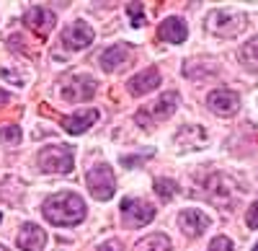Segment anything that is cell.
Segmentation results:
<instances>
[{"label":"cell","mask_w":258,"mask_h":251,"mask_svg":"<svg viewBox=\"0 0 258 251\" xmlns=\"http://www.w3.org/2000/svg\"><path fill=\"white\" fill-rule=\"evenodd\" d=\"M41 213H44V218L52 225L70 228V225H78L85 218V202L75 192H57V194L44 199Z\"/></svg>","instance_id":"6da1fadb"},{"label":"cell","mask_w":258,"mask_h":251,"mask_svg":"<svg viewBox=\"0 0 258 251\" xmlns=\"http://www.w3.org/2000/svg\"><path fill=\"white\" fill-rule=\"evenodd\" d=\"M0 220H3V215H0Z\"/></svg>","instance_id":"f546056e"},{"label":"cell","mask_w":258,"mask_h":251,"mask_svg":"<svg viewBox=\"0 0 258 251\" xmlns=\"http://www.w3.org/2000/svg\"><path fill=\"white\" fill-rule=\"evenodd\" d=\"M240 62L248 70H258V36L248 39L240 49Z\"/></svg>","instance_id":"ffe728a7"},{"label":"cell","mask_w":258,"mask_h":251,"mask_svg":"<svg viewBox=\"0 0 258 251\" xmlns=\"http://www.w3.org/2000/svg\"><path fill=\"white\" fill-rule=\"evenodd\" d=\"M98 251H124V246L116 241V238H111V241H106V243H101L98 246Z\"/></svg>","instance_id":"484cf974"},{"label":"cell","mask_w":258,"mask_h":251,"mask_svg":"<svg viewBox=\"0 0 258 251\" xmlns=\"http://www.w3.org/2000/svg\"><path fill=\"white\" fill-rule=\"evenodd\" d=\"M135 251H170V241L163 233H153V236H145L135 246Z\"/></svg>","instance_id":"d6986e66"},{"label":"cell","mask_w":258,"mask_h":251,"mask_svg":"<svg viewBox=\"0 0 258 251\" xmlns=\"http://www.w3.org/2000/svg\"><path fill=\"white\" fill-rule=\"evenodd\" d=\"M47 243V233L41 231L36 223H24L21 225V231L16 236V246L21 251H41Z\"/></svg>","instance_id":"30bf717a"},{"label":"cell","mask_w":258,"mask_h":251,"mask_svg":"<svg viewBox=\"0 0 258 251\" xmlns=\"http://www.w3.org/2000/svg\"><path fill=\"white\" fill-rule=\"evenodd\" d=\"M204 140H207V132H204V127H183V130L176 135V142L181 145L183 150L197 148V145H202Z\"/></svg>","instance_id":"ac0fdd59"},{"label":"cell","mask_w":258,"mask_h":251,"mask_svg":"<svg viewBox=\"0 0 258 251\" xmlns=\"http://www.w3.org/2000/svg\"><path fill=\"white\" fill-rule=\"evenodd\" d=\"M207 251H232V241H230L227 236H217V238L209 243Z\"/></svg>","instance_id":"cb8c5ba5"},{"label":"cell","mask_w":258,"mask_h":251,"mask_svg":"<svg viewBox=\"0 0 258 251\" xmlns=\"http://www.w3.org/2000/svg\"><path fill=\"white\" fill-rule=\"evenodd\" d=\"M93 29L85 24V21H75V24H70L68 29L62 31L59 41H62V47L64 49H70V52H80L85 47H91V41H93Z\"/></svg>","instance_id":"52a82bcc"},{"label":"cell","mask_w":258,"mask_h":251,"mask_svg":"<svg viewBox=\"0 0 258 251\" xmlns=\"http://www.w3.org/2000/svg\"><path fill=\"white\" fill-rule=\"evenodd\" d=\"M207 107L217 117H232V114H238V109H240V96L235 91H227V88H217V91L209 93Z\"/></svg>","instance_id":"9c48e42d"},{"label":"cell","mask_w":258,"mask_h":251,"mask_svg":"<svg viewBox=\"0 0 258 251\" xmlns=\"http://www.w3.org/2000/svg\"><path fill=\"white\" fill-rule=\"evenodd\" d=\"M178 101H181V96H178L176 91H168V93H163V96L153 104V107L140 109V112L135 114V122L142 124L145 130H150L155 122H165V119L173 117V112L178 109Z\"/></svg>","instance_id":"7a4b0ae2"},{"label":"cell","mask_w":258,"mask_h":251,"mask_svg":"<svg viewBox=\"0 0 258 251\" xmlns=\"http://www.w3.org/2000/svg\"><path fill=\"white\" fill-rule=\"evenodd\" d=\"M96 122H98V109H78L75 114L62 117V130H68L70 135H83Z\"/></svg>","instance_id":"8fae6325"},{"label":"cell","mask_w":258,"mask_h":251,"mask_svg":"<svg viewBox=\"0 0 258 251\" xmlns=\"http://www.w3.org/2000/svg\"><path fill=\"white\" fill-rule=\"evenodd\" d=\"M0 142H6V145L21 142V130L16 127V124H8V127H3V130H0Z\"/></svg>","instance_id":"7402d4cb"},{"label":"cell","mask_w":258,"mask_h":251,"mask_svg":"<svg viewBox=\"0 0 258 251\" xmlns=\"http://www.w3.org/2000/svg\"><path fill=\"white\" fill-rule=\"evenodd\" d=\"M158 86H160V70L158 68H145L142 73H137L135 78H129V83H126V88H129L132 96H145V93H150Z\"/></svg>","instance_id":"9a60e30c"},{"label":"cell","mask_w":258,"mask_h":251,"mask_svg":"<svg viewBox=\"0 0 258 251\" xmlns=\"http://www.w3.org/2000/svg\"><path fill=\"white\" fill-rule=\"evenodd\" d=\"M204 194H209V199L214 202V205H230V194H232V189H230V181L222 176V174H212L207 181H204Z\"/></svg>","instance_id":"e0dca14e"},{"label":"cell","mask_w":258,"mask_h":251,"mask_svg":"<svg viewBox=\"0 0 258 251\" xmlns=\"http://www.w3.org/2000/svg\"><path fill=\"white\" fill-rule=\"evenodd\" d=\"M126 13L132 16V24L140 29V26H145V16H142V6L140 3H126Z\"/></svg>","instance_id":"603a6c76"},{"label":"cell","mask_w":258,"mask_h":251,"mask_svg":"<svg viewBox=\"0 0 258 251\" xmlns=\"http://www.w3.org/2000/svg\"><path fill=\"white\" fill-rule=\"evenodd\" d=\"M207 29L217 36H235L245 29V16L230 8H217L207 16Z\"/></svg>","instance_id":"277c9868"},{"label":"cell","mask_w":258,"mask_h":251,"mask_svg":"<svg viewBox=\"0 0 258 251\" xmlns=\"http://www.w3.org/2000/svg\"><path fill=\"white\" fill-rule=\"evenodd\" d=\"M121 218L129 228H142L155 220V207L145 199L126 197V199H121Z\"/></svg>","instance_id":"8992f818"},{"label":"cell","mask_w":258,"mask_h":251,"mask_svg":"<svg viewBox=\"0 0 258 251\" xmlns=\"http://www.w3.org/2000/svg\"><path fill=\"white\" fill-rule=\"evenodd\" d=\"M176 192H178V184H176V181H170V179H158V181H155V194H158L163 202L173 199Z\"/></svg>","instance_id":"44dd1931"},{"label":"cell","mask_w":258,"mask_h":251,"mask_svg":"<svg viewBox=\"0 0 258 251\" xmlns=\"http://www.w3.org/2000/svg\"><path fill=\"white\" fill-rule=\"evenodd\" d=\"M0 251H8V248H6V246H3V243H0Z\"/></svg>","instance_id":"83f0119b"},{"label":"cell","mask_w":258,"mask_h":251,"mask_svg":"<svg viewBox=\"0 0 258 251\" xmlns=\"http://www.w3.org/2000/svg\"><path fill=\"white\" fill-rule=\"evenodd\" d=\"M98 91V83L91 75H70L62 86V96L68 101H88Z\"/></svg>","instance_id":"ba28073f"},{"label":"cell","mask_w":258,"mask_h":251,"mask_svg":"<svg viewBox=\"0 0 258 251\" xmlns=\"http://www.w3.org/2000/svg\"><path fill=\"white\" fill-rule=\"evenodd\" d=\"M98 62H101V68L106 73L121 70V68H126L129 62H132V47H129V44H114V47H109L101 55Z\"/></svg>","instance_id":"4fadbf2b"},{"label":"cell","mask_w":258,"mask_h":251,"mask_svg":"<svg viewBox=\"0 0 258 251\" xmlns=\"http://www.w3.org/2000/svg\"><path fill=\"white\" fill-rule=\"evenodd\" d=\"M36 163H39V169L47 171V174H70L75 156H73L70 145H49V148H44L36 156Z\"/></svg>","instance_id":"3957f363"},{"label":"cell","mask_w":258,"mask_h":251,"mask_svg":"<svg viewBox=\"0 0 258 251\" xmlns=\"http://www.w3.org/2000/svg\"><path fill=\"white\" fill-rule=\"evenodd\" d=\"M245 223H248V228H258V199L248 207V213H245Z\"/></svg>","instance_id":"d4e9b609"},{"label":"cell","mask_w":258,"mask_h":251,"mask_svg":"<svg viewBox=\"0 0 258 251\" xmlns=\"http://www.w3.org/2000/svg\"><path fill=\"white\" fill-rule=\"evenodd\" d=\"M24 24H26L29 29H34V31H39L41 36H44V34H49L52 26L57 24V16H54V11H49V8H44V6H34V8L26 11Z\"/></svg>","instance_id":"7c38bea8"},{"label":"cell","mask_w":258,"mask_h":251,"mask_svg":"<svg viewBox=\"0 0 258 251\" xmlns=\"http://www.w3.org/2000/svg\"><path fill=\"white\" fill-rule=\"evenodd\" d=\"M88 189L96 199L106 202V199H111L114 192H116V176L111 171V166L109 163H96L93 169L88 171Z\"/></svg>","instance_id":"5b68a950"},{"label":"cell","mask_w":258,"mask_h":251,"mask_svg":"<svg viewBox=\"0 0 258 251\" xmlns=\"http://www.w3.org/2000/svg\"><path fill=\"white\" fill-rule=\"evenodd\" d=\"M158 39L168 41V44H181V41L188 39V29H186V21L178 16H168L163 24L158 26Z\"/></svg>","instance_id":"5bb4252c"},{"label":"cell","mask_w":258,"mask_h":251,"mask_svg":"<svg viewBox=\"0 0 258 251\" xmlns=\"http://www.w3.org/2000/svg\"><path fill=\"white\" fill-rule=\"evenodd\" d=\"M6 101H8V93H6V91H0V104H6Z\"/></svg>","instance_id":"4316f807"},{"label":"cell","mask_w":258,"mask_h":251,"mask_svg":"<svg viewBox=\"0 0 258 251\" xmlns=\"http://www.w3.org/2000/svg\"><path fill=\"white\" fill-rule=\"evenodd\" d=\"M253 251H258V243H255V246H253Z\"/></svg>","instance_id":"f1b7e54d"},{"label":"cell","mask_w":258,"mask_h":251,"mask_svg":"<svg viewBox=\"0 0 258 251\" xmlns=\"http://www.w3.org/2000/svg\"><path fill=\"white\" fill-rule=\"evenodd\" d=\"M178 225H181V231L188 238H197L209 228V218L204 213H199V210H183L178 215Z\"/></svg>","instance_id":"2e32d148"}]
</instances>
